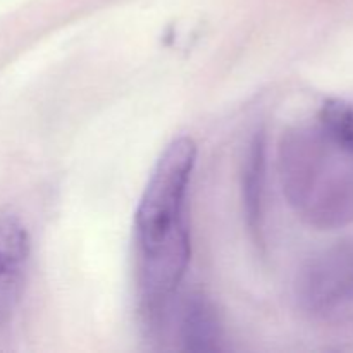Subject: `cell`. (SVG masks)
<instances>
[{
	"mask_svg": "<svg viewBox=\"0 0 353 353\" xmlns=\"http://www.w3.org/2000/svg\"><path fill=\"white\" fill-rule=\"evenodd\" d=\"M283 193L317 230L353 223V154L323 126L296 128L279 143Z\"/></svg>",
	"mask_w": 353,
	"mask_h": 353,
	"instance_id": "2",
	"label": "cell"
},
{
	"mask_svg": "<svg viewBox=\"0 0 353 353\" xmlns=\"http://www.w3.org/2000/svg\"><path fill=\"white\" fill-rule=\"evenodd\" d=\"M300 307L327 324L353 321V241L323 250L302 268L296 281Z\"/></svg>",
	"mask_w": 353,
	"mask_h": 353,
	"instance_id": "3",
	"label": "cell"
},
{
	"mask_svg": "<svg viewBox=\"0 0 353 353\" xmlns=\"http://www.w3.org/2000/svg\"><path fill=\"white\" fill-rule=\"evenodd\" d=\"M243 188L248 221L254 231H257V228L261 226L262 190H264V141L261 138L254 141L248 154Z\"/></svg>",
	"mask_w": 353,
	"mask_h": 353,
	"instance_id": "6",
	"label": "cell"
},
{
	"mask_svg": "<svg viewBox=\"0 0 353 353\" xmlns=\"http://www.w3.org/2000/svg\"><path fill=\"white\" fill-rule=\"evenodd\" d=\"M196 161V145L181 137L159 157L134 212L138 292L154 319L164 310L185 278L190 262V233L185 203Z\"/></svg>",
	"mask_w": 353,
	"mask_h": 353,
	"instance_id": "1",
	"label": "cell"
},
{
	"mask_svg": "<svg viewBox=\"0 0 353 353\" xmlns=\"http://www.w3.org/2000/svg\"><path fill=\"white\" fill-rule=\"evenodd\" d=\"M321 126L353 154V105L341 100H327L321 110Z\"/></svg>",
	"mask_w": 353,
	"mask_h": 353,
	"instance_id": "7",
	"label": "cell"
},
{
	"mask_svg": "<svg viewBox=\"0 0 353 353\" xmlns=\"http://www.w3.org/2000/svg\"><path fill=\"white\" fill-rule=\"evenodd\" d=\"M30 261V236L19 217L0 212V326L16 312Z\"/></svg>",
	"mask_w": 353,
	"mask_h": 353,
	"instance_id": "4",
	"label": "cell"
},
{
	"mask_svg": "<svg viewBox=\"0 0 353 353\" xmlns=\"http://www.w3.org/2000/svg\"><path fill=\"white\" fill-rule=\"evenodd\" d=\"M179 341L186 350H219L221 324L212 303L202 295H193L183 303L178 324Z\"/></svg>",
	"mask_w": 353,
	"mask_h": 353,
	"instance_id": "5",
	"label": "cell"
}]
</instances>
